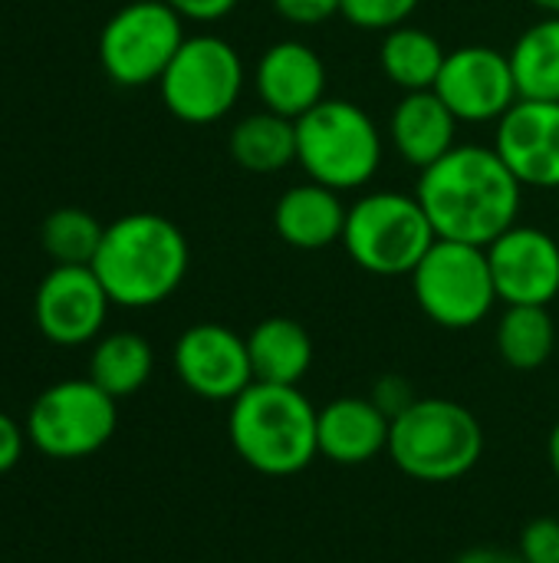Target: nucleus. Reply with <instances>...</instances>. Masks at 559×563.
<instances>
[{
    "instance_id": "obj_1",
    "label": "nucleus",
    "mask_w": 559,
    "mask_h": 563,
    "mask_svg": "<svg viewBox=\"0 0 559 563\" xmlns=\"http://www.w3.org/2000/svg\"><path fill=\"white\" fill-rule=\"evenodd\" d=\"M415 198L441 241L488 247L517 224L524 185L494 145L458 142L448 155L418 172Z\"/></svg>"
},
{
    "instance_id": "obj_2",
    "label": "nucleus",
    "mask_w": 559,
    "mask_h": 563,
    "mask_svg": "<svg viewBox=\"0 0 559 563\" xmlns=\"http://www.w3.org/2000/svg\"><path fill=\"white\" fill-rule=\"evenodd\" d=\"M188 267L191 247L185 231L155 211H132L105 224L92 261L109 300L125 310L165 303L185 284Z\"/></svg>"
},
{
    "instance_id": "obj_3",
    "label": "nucleus",
    "mask_w": 559,
    "mask_h": 563,
    "mask_svg": "<svg viewBox=\"0 0 559 563\" xmlns=\"http://www.w3.org/2000/svg\"><path fill=\"white\" fill-rule=\"evenodd\" d=\"M320 409L300 386L250 383L227 412V439L237 459L267 478L306 472L320 455Z\"/></svg>"
},
{
    "instance_id": "obj_4",
    "label": "nucleus",
    "mask_w": 559,
    "mask_h": 563,
    "mask_svg": "<svg viewBox=\"0 0 559 563\" xmlns=\"http://www.w3.org/2000/svg\"><path fill=\"white\" fill-rule=\"evenodd\" d=\"M484 455V429L478 416L441 396L415 399L389 432V459L395 468L425 485H448L478 468Z\"/></svg>"
},
{
    "instance_id": "obj_5",
    "label": "nucleus",
    "mask_w": 559,
    "mask_h": 563,
    "mask_svg": "<svg viewBox=\"0 0 559 563\" xmlns=\"http://www.w3.org/2000/svg\"><path fill=\"white\" fill-rule=\"evenodd\" d=\"M385 158V132L353 99H323L297 119V165L333 191L366 188Z\"/></svg>"
},
{
    "instance_id": "obj_6",
    "label": "nucleus",
    "mask_w": 559,
    "mask_h": 563,
    "mask_svg": "<svg viewBox=\"0 0 559 563\" xmlns=\"http://www.w3.org/2000/svg\"><path fill=\"white\" fill-rule=\"evenodd\" d=\"M435 241L438 234L415 191H369L349 205L343 247L372 277H409Z\"/></svg>"
},
{
    "instance_id": "obj_7",
    "label": "nucleus",
    "mask_w": 559,
    "mask_h": 563,
    "mask_svg": "<svg viewBox=\"0 0 559 563\" xmlns=\"http://www.w3.org/2000/svg\"><path fill=\"white\" fill-rule=\"evenodd\" d=\"M247 86V69L234 43L214 33H194L181 43L158 92L165 109L185 125H214L234 112Z\"/></svg>"
},
{
    "instance_id": "obj_8",
    "label": "nucleus",
    "mask_w": 559,
    "mask_h": 563,
    "mask_svg": "<svg viewBox=\"0 0 559 563\" xmlns=\"http://www.w3.org/2000/svg\"><path fill=\"white\" fill-rule=\"evenodd\" d=\"M418 310L445 330H471L494 310L497 287L484 247L461 241H435L409 274Z\"/></svg>"
},
{
    "instance_id": "obj_9",
    "label": "nucleus",
    "mask_w": 559,
    "mask_h": 563,
    "mask_svg": "<svg viewBox=\"0 0 559 563\" xmlns=\"http://www.w3.org/2000/svg\"><path fill=\"white\" fill-rule=\"evenodd\" d=\"M119 399L86 379H59L46 386L26 412L30 445L56 462L89 459L109 445L119 426Z\"/></svg>"
},
{
    "instance_id": "obj_10",
    "label": "nucleus",
    "mask_w": 559,
    "mask_h": 563,
    "mask_svg": "<svg viewBox=\"0 0 559 563\" xmlns=\"http://www.w3.org/2000/svg\"><path fill=\"white\" fill-rule=\"evenodd\" d=\"M185 40V16L175 7L165 0H132L105 20L99 63L115 86L138 89L165 76Z\"/></svg>"
},
{
    "instance_id": "obj_11",
    "label": "nucleus",
    "mask_w": 559,
    "mask_h": 563,
    "mask_svg": "<svg viewBox=\"0 0 559 563\" xmlns=\"http://www.w3.org/2000/svg\"><path fill=\"white\" fill-rule=\"evenodd\" d=\"M435 92L451 115L468 125H497L521 102L511 56L484 43L451 49L438 73Z\"/></svg>"
},
{
    "instance_id": "obj_12",
    "label": "nucleus",
    "mask_w": 559,
    "mask_h": 563,
    "mask_svg": "<svg viewBox=\"0 0 559 563\" xmlns=\"http://www.w3.org/2000/svg\"><path fill=\"white\" fill-rule=\"evenodd\" d=\"M109 294L89 264H56L36 287V330L56 346L92 343L109 317Z\"/></svg>"
},
{
    "instance_id": "obj_13",
    "label": "nucleus",
    "mask_w": 559,
    "mask_h": 563,
    "mask_svg": "<svg viewBox=\"0 0 559 563\" xmlns=\"http://www.w3.org/2000/svg\"><path fill=\"white\" fill-rule=\"evenodd\" d=\"M171 363L181 386L208 402H234L254 383L247 336L224 323L188 327L175 343Z\"/></svg>"
},
{
    "instance_id": "obj_14",
    "label": "nucleus",
    "mask_w": 559,
    "mask_h": 563,
    "mask_svg": "<svg viewBox=\"0 0 559 563\" xmlns=\"http://www.w3.org/2000/svg\"><path fill=\"white\" fill-rule=\"evenodd\" d=\"M484 251L501 303L550 307L559 297V244L550 231L514 224Z\"/></svg>"
},
{
    "instance_id": "obj_15",
    "label": "nucleus",
    "mask_w": 559,
    "mask_h": 563,
    "mask_svg": "<svg viewBox=\"0 0 559 563\" xmlns=\"http://www.w3.org/2000/svg\"><path fill=\"white\" fill-rule=\"evenodd\" d=\"M494 148L524 188H559V102L521 99L494 125Z\"/></svg>"
},
{
    "instance_id": "obj_16",
    "label": "nucleus",
    "mask_w": 559,
    "mask_h": 563,
    "mask_svg": "<svg viewBox=\"0 0 559 563\" xmlns=\"http://www.w3.org/2000/svg\"><path fill=\"white\" fill-rule=\"evenodd\" d=\"M254 92L264 109L300 119L326 99V63L303 40H277L254 63Z\"/></svg>"
},
{
    "instance_id": "obj_17",
    "label": "nucleus",
    "mask_w": 559,
    "mask_h": 563,
    "mask_svg": "<svg viewBox=\"0 0 559 563\" xmlns=\"http://www.w3.org/2000/svg\"><path fill=\"white\" fill-rule=\"evenodd\" d=\"M320 455L333 465H366L389 452L392 419L369 396H339L320 409Z\"/></svg>"
},
{
    "instance_id": "obj_18",
    "label": "nucleus",
    "mask_w": 559,
    "mask_h": 563,
    "mask_svg": "<svg viewBox=\"0 0 559 563\" xmlns=\"http://www.w3.org/2000/svg\"><path fill=\"white\" fill-rule=\"evenodd\" d=\"M458 125L461 122L451 115V109L438 99L435 89L402 92L389 115L385 139L405 165L425 172L458 145Z\"/></svg>"
},
{
    "instance_id": "obj_19",
    "label": "nucleus",
    "mask_w": 559,
    "mask_h": 563,
    "mask_svg": "<svg viewBox=\"0 0 559 563\" xmlns=\"http://www.w3.org/2000/svg\"><path fill=\"white\" fill-rule=\"evenodd\" d=\"M349 205L339 191L303 181L287 188L273 205V231L283 244L297 251H326L333 244H343Z\"/></svg>"
},
{
    "instance_id": "obj_20",
    "label": "nucleus",
    "mask_w": 559,
    "mask_h": 563,
    "mask_svg": "<svg viewBox=\"0 0 559 563\" xmlns=\"http://www.w3.org/2000/svg\"><path fill=\"white\" fill-rule=\"evenodd\" d=\"M254 383L297 386L313 366V340L293 317H267L247 333Z\"/></svg>"
},
{
    "instance_id": "obj_21",
    "label": "nucleus",
    "mask_w": 559,
    "mask_h": 563,
    "mask_svg": "<svg viewBox=\"0 0 559 563\" xmlns=\"http://www.w3.org/2000/svg\"><path fill=\"white\" fill-rule=\"evenodd\" d=\"M227 152L234 165L250 175H277L297 162V122L270 109H257L234 122Z\"/></svg>"
},
{
    "instance_id": "obj_22",
    "label": "nucleus",
    "mask_w": 559,
    "mask_h": 563,
    "mask_svg": "<svg viewBox=\"0 0 559 563\" xmlns=\"http://www.w3.org/2000/svg\"><path fill=\"white\" fill-rule=\"evenodd\" d=\"M445 56L448 49L438 43V36L412 23H402L382 33V43H379V69L402 92L435 89Z\"/></svg>"
},
{
    "instance_id": "obj_23",
    "label": "nucleus",
    "mask_w": 559,
    "mask_h": 563,
    "mask_svg": "<svg viewBox=\"0 0 559 563\" xmlns=\"http://www.w3.org/2000/svg\"><path fill=\"white\" fill-rule=\"evenodd\" d=\"M521 99L559 102V16L530 23L507 49Z\"/></svg>"
},
{
    "instance_id": "obj_24",
    "label": "nucleus",
    "mask_w": 559,
    "mask_h": 563,
    "mask_svg": "<svg viewBox=\"0 0 559 563\" xmlns=\"http://www.w3.org/2000/svg\"><path fill=\"white\" fill-rule=\"evenodd\" d=\"M152 369H155L152 343L128 330L102 336L89 356V379L99 389H105L112 399L135 396L152 379Z\"/></svg>"
},
{
    "instance_id": "obj_25",
    "label": "nucleus",
    "mask_w": 559,
    "mask_h": 563,
    "mask_svg": "<svg viewBox=\"0 0 559 563\" xmlns=\"http://www.w3.org/2000/svg\"><path fill=\"white\" fill-rule=\"evenodd\" d=\"M494 343L511 369L534 373L547 366L557 350V323L550 307H507L497 320Z\"/></svg>"
},
{
    "instance_id": "obj_26",
    "label": "nucleus",
    "mask_w": 559,
    "mask_h": 563,
    "mask_svg": "<svg viewBox=\"0 0 559 563\" xmlns=\"http://www.w3.org/2000/svg\"><path fill=\"white\" fill-rule=\"evenodd\" d=\"M102 234H105V224H99L86 208H56L40 228V244L56 264L92 267Z\"/></svg>"
},
{
    "instance_id": "obj_27",
    "label": "nucleus",
    "mask_w": 559,
    "mask_h": 563,
    "mask_svg": "<svg viewBox=\"0 0 559 563\" xmlns=\"http://www.w3.org/2000/svg\"><path fill=\"white\" fill-rule=\"evenodd\" d=\"M422 0H339V16L366 33H389L412 20Z\"/></svg>"
},
{
    "instance_id": "obj_28",
    "label": "nucleus",
    "mask_w": 559,
    "mask_h": 563,
    "mask_svg": "<svg viewBox=\"0 0 559 563\" xmlns=\"http://www.w3.org/2000/svg\"><path fill=\"white\" fill-rule=\"evenodd\" d=\"M521 558L527 563H559V521L557 518H537L521 531L517 544Z\"/></svg>"
},
{
    "instance_id": "obj_29",
    "label": "nucleus",
    "mask_w": 559,
    "mask_h": 563,
    "mask_svg": "<svg viewBox=\"0 0 559 563\" xmlns=\"http://www.w3.org/2000/svg\"><path fill=\"white\" fill-rule=\"evenodd\" d=\"M277 16L293 26H320L339 13V0H270Z\"/></svg>"
},
{
    "instance_id": "obj_30",
    "label": "nucleus",
    "mask_w": 559,
    "mask_h": 563,
    "mask_svg": "<svg viewBox=\"0 0 559 563\" xmlns=\"http://www.w3.org/2000/svg\"><path fill=\"white\" fill-rule=\"evenodd\" d=\"M389 419H399L418 396H415V389H412V383L409 379H402V376H382L376 386H372V396H369Z\"/></svg>"
},
{
    "instance_id": "obj_31",
    "label": "nucleus",
    "mask_w": 559,
    "mask_h": 563,
    "mask_svg": "<svg viewBox=\"0 0 559 563\" xmlns=\"http://www.w3.org/2000/svg\"><path fill=\"white\" fill-rule=\"evenodd\" d=\"M26 442H30V439H26V429H23L13 416H7V412L0 409V475L13 472V468L20 465Z\"/></svg>"
},
{
    "instance_id": "obj_32",
    "label": "nucleus",
    "mask_w": 559,
    "mask_h": 563,
    "mask_svg": "<svg viewBox=\"0 0 559 563\" xmlns=\"http://www.w3.org/2000/svg\"><path fill=\"white\" fill-rule=\"evenodd\" d=\"M168 7H175L185 20H194V23H214V20H224L241 0H165Z\"/></svg>"
},
{
    "instance_id": "obj_33",
    "label": "nucleus",
    "mask_w": 559,
    "mask_h": 563,
    "mask_svg": "<svg viewBox=\"0 0 559 563\" xmlns=\"http://www.w3.org/2000/svg\"><path fill=\"white\" fill-rule=\"evenodd\" d=\"M455 563H527L521 551H501V548H471Z\"/></svg>"
},
{
    "instance_id": "obj_34",
    "label": "nucleus",
    "mask_w": 559,
    "mask_h": 563,
    "mask_svg": "<svg viewBox=\"0 0 559 563\" xmlns=\"http://www.w3.org/2000/svg\"><path fill=\"white\" fill-rule=\"evenodd\" d=\"M547 459H550V468H554V475H557L559 482V422L554 426L550 439H547Z\"/></svg>"
},
{
    "instance_id": "obj_35",
    "label": "nucleus",
    "mask_w": 559,
    "mask_h": 563,
    "mask_svg": "<svg viewBox=\"0 0 559 563\" xmlns=\"http://www.w3.org/2000/svg\"><path fill=\"white\" fill-rule=\"evenodd\" d=\"M537 10H544V16H559V0H530Z\"/></svg>"
}]
</instances>
